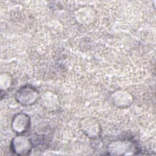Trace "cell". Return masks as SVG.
<instances>
[{
	"mask_svg": "<svg viewBox=\"0 0 156 156\" xmlns=\"http://www.w3.org/2000/svg\"><path fill=\"white\" fill-rule=\"evenodd\" d=\"M39 97L38 91L30 86H25L16 92V99L19 104L23 105H30L34 104Z\"/></svg>",
	"mask_w": 156,
	"mask_h": 156,
	"instance_id": "6da1fadb",
	"label": "cell"
},
{
	"mask_svg": "<svg viewBox=\"0 0 156 156\" xmlns=\"http://www.w3.org/2000/svg\"><path fill=\"white\" fill-rule=\"evenodd\" d=\"M108 149L113 155L133 154L135 151V146L128 140H118L111 143Z\"/></svg>",
	"mask_w": 156,
	"mask_h": 156,
	"instance_id": "7a4b0ae2",
	"label": "cell"
},
{
	"mask_svg": "<svg viewBox=\"0 0 156 156\" xmlns=\"http://www.w3.org/2000/svg\"><path fill=\"white\" fill-rule=\"evenodd\" d=\"M11 148L12 151L16 154L20 155H27L32 149V144L29 139L24 136L20 135L12 140Z\"/></svg>",
	"mask_w": 156,
	"mask_h": 156,
	"instance_id": "3957f363",
	"label": "cell"
},
{
	"mask_svg": "<svg viewBox=\"0 0 156 156\" xmlns=\"http://www.w3.org/2000/svg\"><path fill=\"white\" fill-rule=\"evenodd\" d=\"M113 103L118 107L126 108L130 106L133 101V96L128 91L122 90H116L111 96Z\"/></svg>",
	"mask_w": 156,
	"mask_h": 156,
	"instance_id": "277c9868",
	"label": "cell"
},
{
	"mask_svg": "<svg viewBox=\"0 0 156 156\" xmlns=\"http://www.w3.org/2000/svg\"><path fill=\"white\" fill-rule=\"evenodd\" d=\"M30 125V118L24 113L17 114L12 120V127L16 133H22L24 132Z\"/></svg>",
	"mask_w": 156,
	"mask_h": 156,
	"instance_id": "5b68a950",
	"label": "cell"
},
{
	"mask_svg": "<svg viewBox=\"0 0 156 156\" xmlns=\"http://www.w3.org/2000/svg\"><path fill=\"white\" fill-rule=\"evenodd\" d=\"M81 128L89 137L96 138L100 132L98 122L93 118H87L81 121Z\"/></svg>",
	"mask_w": 156,
	"mask_h": 156,
	"instance_id": "8992f818",
	"label": "cell"
},
{
	"mask_svg": "<svg viewBox=\"0 0 156 156\" xmlns=\"http://www.w3.org/2000/svg\"><path fill=\"white\" fill-rule=\"evenodd\" d=\"M41 102L43 107L49 111L56 110L59 105L58 97L51 91L45 92L41 96Z\"/></svg>",
	"mask_w": 156,
	"mask_h": 156,
	"instance_id": "52a82bcc",
	"label": "cell"
},
{
	"mask_svg": "<svg viewBox=\"0 0 156 156\" xmlns=\"http://www.w3.org/2000/svg\"><path fill=\"white\" fill-rule=\"evenodd\" d=\"M93 9L89 7H82L77 10L76 14L77 16V20L82 21V23H88L89 21L93 18Z\"/></svg>",
	"mask_w": 156,
	"mask_h": 156,
	"instance_id": "ba28073f",
	"label": "cell"
},
{
	"mask_svg": "<svg viewBox=\"0 0 156 156\" xmlns=\"http://www.w3.org/2000/svg\"><path fill=\"white\" fill-rule=\"evenodd\" d=\"M12 85L11 76L7 73H2L0 77V87L1 91L8 90Z\"/></svg>",
	"mask_w": 156,
	"mask_h": 156,
	"instance_id": "9c48e42d",
	"label": "cell"
}]
</instances>
